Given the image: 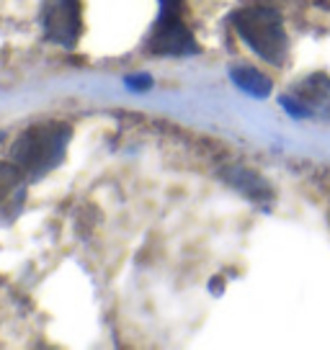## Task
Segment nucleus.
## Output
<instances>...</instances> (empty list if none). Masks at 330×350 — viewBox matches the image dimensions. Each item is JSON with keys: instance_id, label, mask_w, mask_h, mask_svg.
Instances as JSON below:
<instances>
[{"instance_id": "obj_5", "label": "nucleus", "mask_w": 330, "mask_h": 350, "mask_svg": "<svg viewBox=\"0 0 330 350\" xmlns=\"http://www.w3.org/2000/svg\"><path fill=\"white\" fill-rule=\"evenodd\" d=\"M26 198L23 170L16 163H0V221L8 224L18 217Z\"/></svg>"}, {"instance_id": "obj_11", "label": "nucleus", "mask_w": 330, "mask_h": 350, "mask_svg": "<svg viewBox=\"0 0 330 350\" xmlns=\"http://www.w3.org/2000/svg\"><path fill=\"white\" fill-rule=\"evenodd\" d=\"M124 83H127V88H132V90H137V93H142V90H147V88H153V77L150 75H127L124 77Z\"/></svg>"}, {"instance_id": "obj_6", "label": "nucleus", "mask_w": 330, "mask_h": 350, "mask_svg": "<svg viewBox=\"0 0 330 350\" xmlns=\"http://www.w3.org/2000/svg\"><path fill=\"white\" fill-rule=\"evenodd\" d=\"M294 96H297L305 106L309 109V113L330 119V77L322 72L305 77L297 88H294Z\"/></svg>"}, {"instance_id": "obj_8", "label": "nucleus", "mask_w": 330, "mask_h": 350, "mask_svg": "<svg viewBox=\"0 0 330 350\" xmlns=\"http://www.w3.org/2000/svg\"><path fill=\"white\" fill-rule=\"evenodd\" d=\"M230 80L240 88L242 93H248L251 98H268L271 96V80L255 67H232Z\"/></svg>"}, {"instance_id": "obj_7", "label": "nucleus", "mask_w": 330, "mask_h": 350, "mask_svg": "<svg viewBox=\"0 0 330 350\" xmlns=\"http://www.w3.org/2000/svg\"><path fill=\"white\" fill-rule=\"evenodd\" d=\"M225 178H227L240 193H245V196L253 198V201H266V198H271V188H268V183H266L258 173H253V170H245V167H227V170H225Z\"/></svg>"}, {"instance_id": "obj_4", "label": "nucleus", "mask_w": 330, "mask_h": 350, "mask_svg": "<svg viewBox=\"0 0 330 350\" xmlns=\"http://www.w3.org/2000/svg\"><path fill=\"white\" fill-rule=\"evenodd\" d=\"M147 46H150V52L165 57H186L199 52L196 39H194L191 29L183 23V18H170V21H160L157 18Z\"/></svg>"}, {"instance_id": "obj_9", "label": "nucleus", "mask_w": 330, "mask_h": 350, "mask_svg": "<svg viewBox=\"0 0 330 350\" xmlns=\"http://www.w3.org/2000/svg\"><path fill=\"white\" fill-rule=\"evenodd\" d=\"M279 103H281V106L286 109V113H289V116H294V119H309V116H312L307 106H305L294 93H292V96H281Z\"/></svg>"}, {"instance_id": "obj_10", "label": "nucleus", "mask_w": 330, "mask_h": 350, "mask_svg": "<svg viewBox=\"0 0 330 350\" xmlns=\"http://www.w3.org/2000/svg\"><path fill=\"white\" fill-rule=\"evenodd\" d=\"M181 8L183 0H160V21H170V18H181Z\"/></svg>"}, {"instance_id": "obj_1", "label": "nucleus", "mask_w": 330, "mask_h": 350, "mask_svg": "<svg viewBox=\"0 0 330 350\" xmlns=\"http://www.w3.org/2000/svg\"><path fill=\"white\" fill-rule=\"evenodd\" d=\"M70 137H73L70 126L60 121H45V124L29 126L13 142V163L29 175L49 173L52 167L62 163Z\"/></svg>"}, {"instance_id": "obj_2", "label": "nucleus", "mask_w": 330, "mask_h": 350, "mask_svg": "<svg viewBox=\"0 0 330 350\" xmlns=\"http://www.w3.org/2000/svg\"><path fill=\"white\" fill-rule=\"evenodd\" d=\"M232 26L264 62L284 65L289 55V39L284 31V21L274 8H266V5L240 8L238 13H232Z\"/></svg>"}, {"instance_id": "obj_3", "label": "nucleus", "mask_w": 330, "mask_h": 350, "mask_svg": "<svg viewBox=\"0 0 330 350\" xmlns=\"http://www.w3.org/2000/svg\"><path fill=\"white\" fill-rule=\"evenodd\" d=\"M42 29L49 42L73 49L80 39V3L77 0H42Z\"/></svg>"}, {"instance_id": "obj_12", "label": "nucleus", "mask_w": 330, "mask_h": 350, "mask_svg": "<svg viewBox=\"0 0 330 350\" xmlns=\"http://www.w3.org/2000/svg\"><path fill=\"white\" fill-rule=\"evenodd\" d=\"M0 139H3V134H0Z\"/></svg>"}]
</instances>
